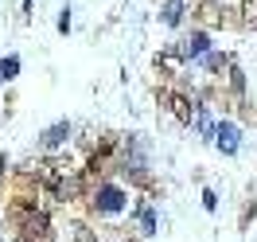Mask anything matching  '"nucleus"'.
I'll use <instances>...</instances> for the list:
<instances>
[{
    "instance_id": "6",
    "label": "nucleus",
    "mask_w": 257,
    "mask_h": 242,
    "mask_svg": "<svg viewBox=\"0 0 257 242\" xmlns=\"http://www.w3.org/2000/svg\"><path fill=\"white\" fill-rule=\"evenodd\" d=\"M137 219H141V230H145V234H156V211L152 207H141Z\"/></svg>"
},
{
    "instance_id": "4",
    "label": "nucleus",
    "mask_w": 257,
    "mask_h": 242,
    "mask_svg": "<svg viewBox=\"0 0 257 242\" xmlns=\"http://www.w3.org/2000/svg\"><path fill=\"white\" fill-rule=\"evenodd\" d=\"M207 47H210V43H207V35H203V32H195L191 39L183 43V55H187V59H199V55H207Z\"/></svg>"
},
{
    "instance_id": "9",
    "label": "nucleus",
    "mask_w": 257,
    "mask_h": 242,
    "mask_svg": "<svg viewBox=\"0 0 257 242\" xmlns=\"http://www.w3.org/2000/svg\"><path fill=\"white\" fill-rule=\"evenodd\" d=\"M241 12H245V24H253V28H257V0H245Z\"/></svg>"
},
{
    "instance_id": "8",
    "label": "nucleus",
    "mask_w": 257,
    "mask_h": 242,
    "mask_svg": "<svg viewBox=\"0 0 257 242\" xmlns=\"http://www.w3.org/2000/svg\"><path fill=\"white\" fill-rule=\"evenodd\" d=\"M164 24H179V0H172V4L164 8Z\"/></svg>"
},
{
    "instance_id": "1",
    "label": "nucleus",
    "mask_w": 257,
    "mask_h": 242,
    "mask_svg": "<svg viewBox=\"0 0 257 242\" xmlns=\"http://www.w3.org/2000/svg\"><path fill=\"white\" fill-rule=\"evenodd\" d=\"M121 207H125V192H121V188H113V184L97 188V211L113 215V211H121Z\"/></svg>"
},
{
    "instance_id": "10",
    "label": "nucleus",
    "mask_w": 257,
    "mask_h": 242,
    "mask_svg": "<svg viewBox=\"0 0 257 242\" xmlns=\"http://www.w3.org/2000/svg\"><path fill=\"white\" fill-rule=\"evenodd\" d=\"M74 242H94V234H90L86 226H74Z\"/></svg>"
},
{
    "instance_id": "3",
    "label": "nucleus",
    "mask_w": 257,
    "mask_h": 242,
    "mask_svg": "<svg viewBox=\"0 0 257 242\" xmlns=\"http://www.w3.org/2000/svg\"><path fill=\"white\" fill-rule=\"evenodd\" d=\"M66 137H70V125H66V121H59V125L43 129V148H59V145H66Z\"/></svg>"
},
{
    "instance_id": "7",
    "label": "nucleus",
    "mask_w": 257,
    "mask_h": 242,
    "mask_svg": "<svg viewBox=\"0 0 257 242\" xmlns=\"http://www.w3.org/2000/svg\"><path fill=\"white\" fill-rule=\"evenodd\" d=\"M16 70H20V59H16V55H8V59L0 63V78H16Z\"/></svg>"
},
{
    "instance_id": "5",
    "label": "nucleus",
    "mask_w": 257,
    "mask_h": 242,
    "mask_svg": "<svg viewBox=\"0 0 257 242\" xmlns=\"http://www.w3.org/2000/svg\"><path fill=\"white\" fill-rule=\"evenodd\" d=\"M172 110H176V117L179 121H191V113H195V106L187 102V98H179V94H172Z\"/></svg>"
},
{
    "instance_id": "11",
    "label": "nucleus",
    "mask_w": 257,
    "mask_h": 242,
    "mask_svg": "<svg viewBox=\"0 0 257 242\" xmlns=\"http://www.w3.org/2000/svg\"><path fill=\"white\" fill-rule=\"evenodd\" d=\"M24 4H32V0H24Z\"/></svg>"
},
{
    "instance_id": "2",
    "label": "nucleus",
    "mask_w": 257,
    "mask_h": 242,
    "mask_svg": "<svg viewBox=\"0 0 257 242\" xmlns=\"http://www.w3.org/2000/svg\"><path fill=\"white\" fill-rule=\"evenodd\" d=\"M210 137H214V145L222 148V152H238V125L222 121V125H214V129H210Z\"/></svg>"
}]
</instances>
